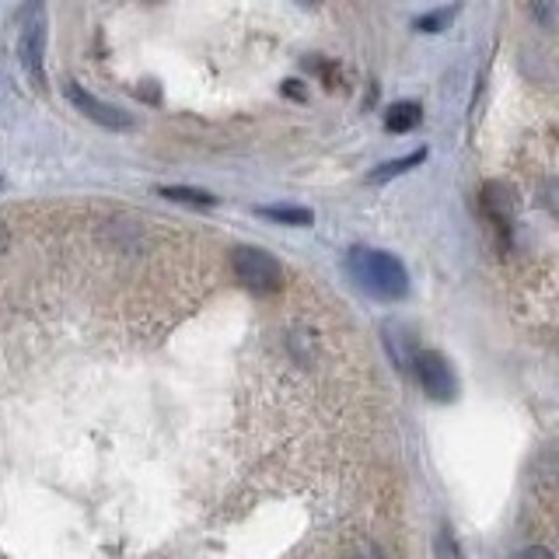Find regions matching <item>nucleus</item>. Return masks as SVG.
I'll use <instances>...</instances> for the list:
<instances>
[{"label":"nucleus","mask_w":559,"mask_h":559,"mask_svg":"<svg viewBox=\"0 0 559 559\" xmlns=\"http://www.w3.org/2000/svg\"><path fill=\"white\" fill-rule=\"evenodd\" d=\"M4 252H8V227L0 224V255H4Z\"/></svg>","instance_id":"obj_13"},{"label":"nucleus","mask_w":559,"mask_h":559,"mask_svg":"<svg viewBox=\"0 0 559 559\" xmlns=\"http://www.w3.org/2000/svg\"><path fill=\"white\" fill-rule=\"evenodd\" d=\"M413 371H416L419 384H424V392H427L430 399L451 402L454 392H459V381H454L451 364H448L441 354H433V349H424V354H416V357H413Z\"/></svg>","instance_id":"obj_4"},{"label":"nucleus","mask_w":559,"mask_h":559,"mask_svg":"<svg viewBox=\"0 0 559 559\" xmlns=\"http://www.w3.org/2000/svg\"><path fill=\"white\" fill-rule=\"evenodd\" d=\"M424 157H427V151H413L409 157H399V162H389V165H381L378 171H371V175H367V182H371V186L389 182V179H395V175L409 171V168H416V165H424Z\"/></svg>","instance_id":"obj_7"},{"label":"nucleus","mask_w":559,"mask_h":559,"mask_svg":"<svg viewBox=\"0 0 559 559\" xmlns=\"http://www.w3.org/2000/svg\"><path fill=\"white\" fill-rule=\"evenodd\" d=\"M357 559H384L381 552H364V556H357Z\"/></svg>","instance_id":"obj_14"},{"label":"nucleus","mask_w":559,"mask_h":559,"mask_svg":"<svg viewBox=\"0 0 559 559\" xmlns=\"http://www.w3.org/2000/svg\"><path fill=\"white\" fill-rule=\"evenodd\" d=\"M459 14V8H444V11H430V14H424V17H416V28L419 32H441L451 17Z\"/></svg>","instance_id":"obj_10"},{"label":"nucleus","mask_w":559,"mask_h":559,"mask_svg":"<svg viewBox=\"0 0 559 559\" xmlns=\"http://www.w3.org/2000/svg\"><path fill=\"white\" fill-rule=\"evenodd\" d=\"M542 203H546L552 214L559 217V179H549L546 189H542Z\"/></svg>","instance_id":"obj_11"},{"label":"nucleus","mask_w":559,"mask_h":559,"mask_svg":"<svg viewBox=\"0 0 559 559\" xmlns=\"http://www.w3.org/2000/svg\"><path fill=\"white\" fill-rule=\"evenodd\" d=\"M346 270L357 280V287L378 297V301H402V297L409 294V273L392 252L357 245V249H349L346 255Z\"/></svg>","instance_id":"obj_1"},{"label":"nucleus","mask_w":559,"mask_h":559,"mask_svg":"<svg viewBox=\"0 0 559 559\" xmlns=\"http://www.w3.org/2000/svg\"><path fill=\"white\" fill-rule=\"evenodd\" d=\"M231 266L238 273V280L245 287H252L259 294H270L280 287V280H284V270H280V262L270 255V252H262V249H235L231 255Z\"/></svg>","instance_id":"obj_3"},{"label":"nucleus","mask_w":559,"mask_h":559,"mask_svg":"<svg viewBox=\"0 0 559 559\" xmlns=\"http://www.w3.org/2000/svg\"><path fill=\"white\" fill-rule=\"evenodd\" d=\"M162 197L171 200V203H189V206H214L217 200L210 197L203 189H189V186H165Z\"/></svg>","instance_id":"obj_9"},{"label":"nucleus","mask_w":559,"mask_h":559,"mask_svg":"<svg viewBox=\"0 0 559 559\" xmlns=\"http://www.w3.org/2000/svg\"><path fill=\"white\" fill-rule=\"evenodd\" d=\"M518 559H552V552H549V549H542V546H532V549L518 552Z\"/></svg>","instance_id":"obj_12"},{"label":"nucleus","mask_w":559,"mask_h":559,"mask_svg":"<svg viewBox=\"0 0 559 559\" xmlns=\"http://www.w3.org/2000/svg\"><path fill=\"white\" fill-rule=\"evenodd\" d=\"M17 63L32 87H46V14L43 8H25L17 32Z\"/></svg>","instance_id":"obj_2"},{"label":"nucleus","mask_w":559,"mask_h":559,"mask_svg":"<svg viewBox=\"0 0 559 559\" xmlns=\"http://www.w3.org/2000/svg\"><path fill=\"white\" fill-rule=\"evenodd\" d=\"M419 119H424V109L416 102H399L384 112V127H389V133H409L413 127H419Z\"/></svg>","instance_id":"obj_6"},{"label":"nucleus","mask_w":559,"mask_h":559,"mask_svg":"<svg viewBox=\"0 0 559 559\" xmlns=\"http://www.w3.org/2000/svg\"><path fill=\"white\" fill-rule=\"evenodd\" d=\"M259 214L276 224H290V227H308L314 221L311 210H305V206H259Z\"/></svg>","instance_id":"obj_8"},{"label":"nucleus","mask_w":559,"mask_h":559,"mask_svg":"<svg viewBox=\"0 0 559 559\" xmlns=\"http://www.w3.org/2000/svg\"><path fill=\"white\" fill-rule=\"evenodd\" d=\"M63 92H67L70 102H74V109L84 112L92 122H98V127H105V130H130V116L127 112H119L116 105L102 102L92 92H84L81 84H63Z\"/></svg>","instance_id":"obj_5"}]
</instances>
